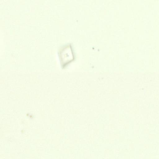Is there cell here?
Returning a JSON list of instances; mask_svg holds the SVG:
<instances>
[{
  "label": "cell",
  "instance_id": "1",
  "mask_svg": "<svg viewBox=\"0 0 159 159\" xmlns=\"http://www.w3.org/2000/svg\"><path fill=\"white\" fill-rule=\"evenodd\" d=\"M57 54L61 65L65 67L75 58V56L72 45L68 43L61 47L58 51Z\"/></svg>",
  "mask_w": 159,
  "mask_h": 159
}]
</instances>
